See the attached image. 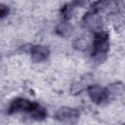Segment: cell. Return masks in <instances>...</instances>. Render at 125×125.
<instances>
[{"label": "cell", "instance_id": "obj_10", "mask_svg": "<svg viewBox=\"0 0 125 125\" xmlns=\"http://www.w3.org/2000/svg\"><path fill=\"white\" fill-rule=\"evenodd\" d=\"M73 9H74V6L72 3H69V4H66L64 5L62 10H61V14H62V17L64 21H67L72 16V13H73Z\"/></svg>", "mask_w": 125, "mask_h": 125}, {"label": "cell", "instance_id": "obj_3", "mask_svg": "<svg viewBox=\"0 0 125 125\" xmlns=\"http://www.w3.org/2000/svg\"><path fill=\"white\" fill-rule=\"evenodd\" d=\"M82 25L93 31L94 33H97L101 30H103V20L102 17L99 15L98 12L95 11H90L86 13L83 16L82 19Z\"/></svg>", "mask_w": 125, "mask_h": 125}, {"label": "cell", "instance_id": "obj_4", "mask_svg": "<svg viewBox=\"0 0 125 125\" xmlns=\"http://www.w3.org/2000/svg\"><path fill=\"white\" fill-rule=\"evenodd\" d=\"M87 92L91 101L96 104H102L108 100V93L106 88H103L99 85L88 86Z\"/></svg>", "mask_w": 125, "mask_h": 125}, {"label": "cell", "instance_id": "obj_11", "mask_svg": "<svg viewBox=\"0 0 125 125\" xmlns=\"http://www.w3.org/2000/svg\"><path fill=\"white\" fill-rule=\"evenodd\" d=\"M73 46H74V48H76V49H78V50H83V49H85V47L87 46V43L84 41V39H82V38H77V39L73 42Z\"/></svg>", "mask_w": 125, "mask_h": 125}, {"label": "cell", "instance_id": "obj_6", "mask_svg": "<svg viewBox=\"0 0 125 125\" xmlns=\"http://www.w3.org/2000/svg\"><path fill=\"white\" fill-rule=\"evenodd\" d=\"M31 60L34 62H41L48 59L50 55V50L44 45H34L30 48Z\"/></svg>", "mask_w": 125, "mask_h": 125}, {"label": "cell", "instance_id": "obj_7", "mask_svg": "<svg viewBox=\"0 0 125 125\" xmlns=\"http://www.w3.org/2000/svg\"><path fill=\"white\" fill-rule=\"evenodd\" d=\"M29 114V116L36 120V121H41V120H44L47 115H48V112L46 110L45 107H43L41 104H39L37 102H34L31 109L27 112Z\"/></svg>", "mask_w": 125, "mask_h": 125}, {"label": "cell", "instance_id": "obj_12", "mask_svg": "<svg viewBox=\"0 0 125 125\" xmlns=\"http://www.w3.org/2000/svg\"><path fill=\"white\" fill-rule=\"evenodd\" d=\"M9 12H10L9 7H7L6 5L0 3V18H4V17H6V16L9 14Z\"/></svg>", "mask_w": 125, "mask_h": 125}, {"label": "cell", "instance_id": "obj_2", "mask_svg": "<svg viewBox=\"0 0 125 125\" xmlns=\"http://www.w3.org/2000/svg\"><path fill=\"white\" fill-rule=\"evenodd\" d=\"M80 117V111L75 107L62 106L60 107L55 115V118L62 123L72 125L75 124Z\"/></svg>", "mask_w": 125, "mask_h": 125}, {"label": "cell", "instance_id": "obj_8", "mask_svg": "<svg viewBox=\"0 0 125 125\" xmlns=\"http://www.w3.org/2000/svg\"><path fill=\"white\" fill-rule=\"evenodd\" d=\"M107 93H108V99L110 97L112 98H115V97H118L120 95L123 94L124 92V86H123V83L122 82H115L113 84H110L107 88Z\"/></svg>", "mask_w": 125, "mask_h": 125}, {"label": "cell", "instance_id": "obj_5", "mask_svg": "<svg viewBox=\"0 0 125 125\" xmlns=\"http://www.w3.org/2000/svg\"><path fill=\"white\" fill-rule=\"evenodd\" d=\"M34 102H31L27 99H23V98H17L15 99L9 108H8V113L9 114H13V113H16V112H21V111H24V112H28L32 105H33Z\"/></svg>", "mask_w": 125, "mask_h": 125}, {"label": "cell", "instance_id": "obj_9", "mask_svg": "<svg viewBox=\"0 0 125 125\" xmlns=\"http://www.w3.org/2000/svg\"><path fill=\"white\" fill-rule=\"evenodd\" d=\"M72 30H73V26H72L69 22L64 21H62V22H60V23L57 25V28H56L57 33H58L59 35L62 36V37H67V36H69V35L71 34Z\"/></svg>", "mask_w": 125, "mask_h": 125}, {"label": "cell", "instance_id": "obj_1", "mask_svg": "<svg viewBox=\"0 0 125 125\" xmlns=\"http://www.w3.org/2000/svg\"><path fill=\"white\" fill-rule=\"evenodd\" d=\"M109 50V34L105 30L95 33L92 46V59L96 63H103Z\"/></svg>", "mask_w": 125, "mask_h": 125}]
</instances>
